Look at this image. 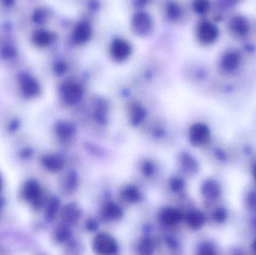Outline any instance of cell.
<instances>
[{
  "label": "cell",
  "mask_w": 256,
  "mask_h": 255,
  "mask_svg": "<svg viewBox=\"0 0 256 255\" xmlns=\"http://www.w3.org/2000/svg\"><path fill=\"white\" fill-rule=\"evenodd\" d=\"M93 249L98 255H113L118 252V245L112 236L100 233L94 239Z\"/></svg>",
  "instance_id": "1"
},
{
  "label": "cell",
  "mask_w": 256,
  "mask_h": 255,
  "mask_svg": "<svg viewBox=\"0 0 256 255\" xmlns=\"http://www.w3.org/2000/svg\"><path fill=\"white\" fill-rule=\"evenodd\" d=\"M210 129L204 123L194 124L189 131V139L195 147L204 145L210 140Z\"/></svg>",
  "instance_id": "2"
},
{
  "label": "cell",
  "mask_w": 256,
  "mask_h": 255,
  "mask_svg": "<svg viewBox=\"0 0 256 255\" xmlns=\"http://www.w3.org/2000/svg\"><path fill=\"white\" fill-rule=\"evenodd\" d=\"M23 198L35 208L41 207L43 203L41 187L35 180H29L23 189Z\"/></svg>",
  "instance_id": "3"
},
{
  "label": "cell",
  "mask_w": 256,
  "mask_h": 255,
  "mask_svg": "<svg viewBox=\"0 0 256 255\" xmlns=\"http://www.w3.org/2000/svg\"><path fill=\"white\" fill-rule=\"evenodd\" d=\"M62 96L63 100L70 105H75L79 103L83 95L82 87L74 82H68L62 86Z\"/></svg>",
  "instance_id": "4"
},
{
  "label": "cell",
  "mask_w": 256,
  "mask_h": 255,
  "mask_svg": "<svg viewBox=\"0 0 256 255\" xmlns=\"http://www.w3.org/2000/svg\"><path fill=\"white\" fill-rule=\"evenodd\" d=\"M219 31L217 26L210 22H202L198 29L197 36L199 41L204 45H210L217 40Z\"/></svg>",
  "instance_id": "5"
},
{
  "label": "cell",
  "mask_w": 256,
  "mask_h": 255,
  "mask_svg": "<svg viewBox=\"0 0 256 255\" xmlns=\"http://www.w3.org/2000/svg\"><path fill=\"white\" fill-rule=\"evenodd\" d=\"M201 194L207 201H216L221 196V186L217 180L207 179L202 183Z\"/></svg>",
  "instance_id": "6"
},
{
  "label": "cell",
  "mask_w": 256,
  "mask_h": 255,
  "mask_svg": "<svg viewBox=\"0 0 256 255\" xmlns=\"http://www.w3.org/2000/svg\"><path fill=\"white\" fill-rule=\"evenodd\" d=\"M111 55L115 61L122 62L126 60L131 52L130 45L127 41L122 39H117L111 46Z\"/></svg>",
  "instance_id": "7"
},
{
  "label": "cell",
  "mask_w": 256,
  "mask_h": 255,
  "mask_svg": "<svg viewBox=\"0 0 256 255\" xmlns=\"http://www.w3.org/2000/svg\"><path fill=\"white\" fill-rule=\"evenodd\" d=\"M133 30L139 34H146L151 30V20L147 14H136L133 20Z\"/></svg>",
  "instance_id": "8"
},
{
  "label": "cell",
  "mask_w": 256,
  "mask_h": 255,
  "mask_svg": "<svg viewBox=\"0 0 256 255\" xmlns=\"http://www.w3.org/2000/svg\"><path fill=\"white\" fill-rule=\"evenodd\" d=\"M179 160L181 169L187 175H193L199 172V162L188 153H182L180 156Z\"/></svg>",
  "instance_id": "9"
},
{
  "label": "cell",
  "mask_w": 256,
  "mask_h": 255,
  "mask_svg": "<svg viewBox=\"0 0 256 255\" xmlns=\"http://www.w3.org/2000/svg\"><path fill=\"white\" fill-rule=\"evenodd\" d=\"M80 216V209L74 204L66 205L62 211L61 219L65 225L75 224Z\"/></svg>",
  "instance_id": "10"
},
{
  "label": "cell",
  "mask_w": 256,
  "mask_h": 255,
  "mask_svg": "<svg viewBox=\"0 0 256 255\" xmlns=\"http://www.w3.org/2000/svg\"><path fill=\"white\" fill-rule=\"evenodd\" d=\"M187 224L193 231L200 230L206 223V216L199 209H193L187 214Z\"/></svg>",
  "instance_id": "11"
},
{
  "label": "cell",
  "mask_w": 256,
  "mask_h": 255,
  "mask_svg": "<svg viewBox=\"0 0 256 255\" xmlns=\"http://www.w3.org/2000/svg\"><path fill=\"white\" fill-rule=\"evenodd\" d=\"M161 220L167 226H174L181 223L183 219L181 211L173 207L165 208L161 213Z\"/></svg>",
  "instance_id": "12"
},
{
  "label": "cell",
  "mask_w": 256,
  "mask_h": 255,
  "mask_svg": "<svg viewBox=\"0 0 256 255\" xmlns=\"http://www.w3.org/2000/svg\"><path fill=\"white\" fill-rule=\"evenodd\" d=\"M21 87L23 95L27 97H34L40 92L38 82L28 75L22 76Z\"/></svg>",
  "instance_id": "13"
},
{
  "label": "cell",
  "mask_w": 256,
  "mask_h": 255,
  "mask_svg": "<svg viewBox=\"0 0 256 255\" xmlns=\"http://www.w3.org/2000/svg\"><path fill=\"white\" fill-rule=\"evenodd\" d=\"M43 165L51 172H58L64 167V159L59 155H46L43 157Z\"/></svg>",
  "instance_id": "14"
},
{
  "label": "cell",
  "mask_w": 256,
  "mask_h": 255,
  "mask_svg": "<svg viewBox=\"0 0 256 255\" xmlns=\"http://www.w3.org/2000/svg\"><path fill=\"white\" fill-rule=\"evenodd\" d=\"M102 214L107 220L117 221L122 219L123 216V210L119 205L113 202H110L103 208Z\"/></svg>",
  "instance_id": "15"
},
{
  "label": "cell",
  "mask_w": 256,
  "mask_h": 255,
  "mask_svg": "<svg viewBox=\"0 0 256 255\" xmlns=\"http://www.w3.org/2000/svg\"><path fill=\"white\" fill-rule=\"evenodd\" d=\"M92 31H91L90 26L85 23H81L76 26L74 29L73 38L74 41L78 44H83L87 42L89 38H91Z\"/></svg>",
  "instance_id": "16"
},
{
  "label": "cell",
  "mask_w": 256,
  "mask_h": 255,
  "mask_svg": "<svg viewBox=\"0 0 256 255\" xmlns=\"http://www.w3.org/2000/svg\"><path fill=\"white\" fill-rule=\"evenodd\" d=\"M56 135L60 139H69L75 134L76 128L74 125L67 121H61L58 123L55 128Z\"/></svg>",
  "instance_id": "17"
},
{
  "label": "cell",
  "mask_w": 256,
  "mask_h": 255,
  "mask_svg": "<svg viewBox=\"0 0 256 255\" xmlns=\"http://www.w3.org/2000/svg\"><path fill=\"white\" fill-rule=\"evenodd\" d=\"M122 196L129 203H138L142 200L140 190L135 186H127L122 191Z\"/></svg>",
  "instance_id": "18"
},
{
  "label": "cell",
  "mask_w": 256,
  "mask_h": 255,
  "mask_svg": "<svg viewBox=\"0 0 256 255\" xmlns=\"http://www.w3.org/2000/svg\"><path fill=\"white\" fill-rule=\"evenodd\" d=\"M231 28L232 32L238 35H244L249 31V23L243 17L238 16L231 22Z\"/></svg>",
  "instance_id": "19"
},
{
  "label": "cell",
  "mask_w": 256,
  "mask_h": 255,
  "mask_svg": "<svg viewBox=\"0 0 256 255\" xmlns=\"http://www.w3.org/2000/svg\"><path fill=\"white\" fill-rule=\"evenodd\" d=\"M240 63V58L235 52H228L224 56L222 60V65L227 71H232L238 67Z\"/></svg>",
  "instance_id": "20"
},
{
  "label": "cell",
  "mask_w": 256,
  "mask_h": 255,
  "mask_svg": "<svg viewBox=\"0 0 256 255\" xmlns=\"http://www.w3.org/2000/svg\"><path fill=\"white\" fill-rule=\"evenodd\" d=\"M146 118V111L140 105L136 104L131 110L130 120L134 126H138Z\"/></svg>",
  "instance_id": "21"
},
{
  "label": "cell",
  "mask_w": 256,
  "mask_h": 255,
  "mask_svg": "<svg viewBox=\"0 0 256 255\" xmlns=\"http://www.w3.org/2000/svg\"><path fill=\"white\" fill-rule=\"evenodd\" d=\"M198 255H214L217 254V249L216 245L209 241L202 242L198 247Z\"/></svg>",
  "instance_id": "22"
},
{
  "label": "cell",
  "mask_w": 256,
  "mask_h": 255,
  "mask_svg": "<svg viewBox=\"0 0 256 255\" xmlns=\"http://www.w3.org/2000/svg\"><path fill=\"white\" fill-rule=\"evenodd\" d=\"M108 112H107V107L104 103H99L95 112V117L97 122L100 125H104L108 121Z\"/></svg>",
  "instance_id": "23"
},
{
  "label": "cell",
  "mask_w": 256,
  "mask_h": 255,
  "mask_svg": "<svg viewBox=\"0 0 256 255\" xmlns=\"http://www.w3.org/2000/svg\"><path fill=\"white\" fill-rule=\"evenodd\" d=\"M212 219L217 224H224L228 219V211L224 207H219L213 210Z\"/></svg>",
  "instance_id": "24"
},
{
  "label": "cell",
  "mask_w": 256,
  "mask_h": 255,
  "mask_svg": "<svg viewBox=\"0 0 256 255\" xmlns=\"http://www.w3.org/2000/svg\"><path fill=\"white\" fill-rule=\"evenodd\" d=\"M59 205L60 204H59V200L57 198H52L49 201L46 210V219H48V221H52L54 219L58 210H59Z\"/></svg>",
  "instance_id": "25"
},
{
  "label": "cell",
  "mask_w": 256,
  "mask_h": 255,
  "mask_svg": "<svg viewBox=\"0 0 256 255\" xmlns=\"http://www.w3.org/2000/svg\"><path fill=\"white\" fill-rule=\"evenodd\" d=\"M52 34L46 31H41L37 33L35 36V42L39 46H46L53 41Z\"/></svg>",
  "instance_id": "26"
},
{
  "label": "cell",
  "mask_w": 256,
  "mask_h": 255,
  "mask_svg": "<svg viewBox=\"0 0 256 255\" xmlns=\"http://www.w3.org/2000/svg\"><path fill=\"white\" fill-rule=\"evenodd\" d=\"M155 246L152 240L149 238H144L140 242L139 251L143 255H151L154 252Z\"/></svg>",
  "instance_id": "27"
},
{
  "label": "cell",
  "mask_w": 256,
  "mask_h": 255,
  "mask_svg": "<svg viewBox=\"0 0 256 255\" xmlns=\"http://www.w3.org/2000/svg\"><path fill=\"white\" fill-rule=\"evenodd\" d=\"M71 236V231L67 226L59 227L56 232V238L59 242H66L70 239Z\"/></svg>",
  "instance_id": "28"
},
{
  "label": "cell",
  "mask_w": 256,
  "mask_h": 255,
  "mask_svg": "<svg viewBox=\"0 0 256 255\" xmlns=\"http://www.w3.org/2000/svg\"><path fill=\"white\" fill-rule=\"evenodd\" d=\"M210 8L209 0H193V8L198 14H206Z\"/></svg>",
  "instance_id": "29"
},
{
  "label": "cell",
  "mask_w": 256,
  "mask_h": 255,
  "mask_svg": "<svg viewBox=\"0 0 256 255\" xmlns=\"http://www.w3.org/2000/svg\"><path fill=\"white\" fill-rule=\"evenodd\" d=\"M65 187L67 191H74L78 187V176L75 172L69 174L66 180Z\"/></svg>",
  "instance_id": "30"
},
{
  "label": "cell",
  "mask_w": 256,
  "mask_h": 255,
  "mask_svg": "<svg viewBox=\"0 0 256 255\" xmlns=\"http://www.w3.org/2000/svg\"><path fill=\"white\" fill-rule=\"evenodd\" d=\"M170 188L175 192H179L185 188V183L182 179L176 177L170 182Z\"/></svg>",
  "instance_id": "31"
},
{
  "label": "cell",
  "mask_w": 256,
  "mask_h": 255,
  "mask_svg": "<svg viewBox=\"0 0 256 255\" xmlns=\"http://www.w3.org/2000/svg\"><path fill=\"white\" fill-rule=\"evenodd\" d=\"M155 172V165L151 161L144 162L143 165V175L147 177H151Z\"/></svg>",
  "instance_id": "32"
},
{
  "label": "cell",
  "mask_w": 256,
  "mask_h": 255,
  "mask_svg": "<svg viewBox=\"0 0 256 255\" xmlns=\"http://www.w3.org/2000/svg\"><path fill=\"white\" fill-rule=\"evenodd\" d=\"M246 203L251 209H256V191H249L246 196Z\"/></svg>",
  "instance_id": "33"
},
{
  "label": "cell",
  "mask_w": 256,
  "mask_h": 255,
  "mask_svg": "<svg viewBox=\"0 0 256 255\" xmlns=\"http://www.w3.org/2000/svg\"><path fill=\"white\" fill-rule=\"evenodd\" d=\"M216 157L221 162H226L228 157H227L226 153L223 150V149L217 148L214 151Z\"/></svg>",
  "instance_id": "34"
},
{
  "label": "cell",
  "mask_w": 256,
  "mask_h": 255,
  "mask_svg": "<svg viewBox=\"0 0 256 255\" xmlns=\"http://www.w3.org/2000/svg\"><path fill=\"white\" fill-rule=\"evenodd\" d=\"M2 53L5 58H12L15 55V50L12 48H5Z\"/></svg>",
  "instance_id": "35"
},
{
  "label": "cell",
  "mask_w": 256,
  "mask_h": 255,
  "mask_svg": "<svg viewBox=\"0 0 256 255\" xmlns=\"http://www.w3.org/2000/svg\"><path fill=\"white\" fill-rule=\"evenodd\" d=\"M169 15L172 17H177L179 14H180V10H179L178 7L177 5H173L169 6Z\"/></svg>",
  "instance_id": "36"
},
{
  "label": "cell",
  "mask_w": 256,
  "mask_h": 255,
  "mask_svg": "<svg viewBox=\"0 0 256 255\" xmlns=\"http://www.w3.org/2000/svg\"><path fill=\"white\" fill-rule=\"evenodd\" d=\"M98 227V224H97V222L95 221V220H89L86 223V228H87L89 231H96Z\"/></svg>",
  "instance_id": "37"
},
{
  "label": "cell",
  "mask_w": 256,
  "mask_h": 255,
  "mask_svg": "<svg viewBox=\"0 0 256 255\" xmlns=\"http://www.w3.org/2000/svg\"><path fill=\"white\" fill-rule=\"evenodd\" d=\"M35 21L36 23H42L43 22L45 21V18H46V16H45V14L44 12L39 11V12H37L35 14Z\"/></svg>",
  "instance_id": "38"
},
{
  "label": "cell",
  "mask_w": 256,
  "mask_h": 255,
  "mask_svg": "<svg viewBox=\"0 0 256 255\" xmlns=\"http://www.w3.org/2000/svg\"><path fill=\"white\" fill-rule=\"evenodd\" d=\"M166 242H167L168 245H169V247L173 248V249H174V248H177V242H176V239H173L172 237H168L167 239H166Z\"/></svg>",
  "instance_id": "39"
},
{
  "label": "cell",
  "mask_w": 256,
  "mask_h": 255,
  "mask_svg": "<svg viewBox=\"0 0 256 255\" xmlns=\"http://www.w3.org/2000/svg\"><path fill=\"white\" fill-rule=\"evenodd\" d=\"M56 68H57V72L59 73V74H62V73L64 72V65H63V64H59V65H57V67H56Z\"/></svg>",
  "instance_id": "40"
},
{
  "label": "cell",
  "mask_w": 256,
  "mask_h": 255,
  "mask_svg": "<svg viewBox=\"0 0 256 255\" xmlns=\"http://www.w3.org/2000/svg\"><path fill=\"white\" fill-rule=\"evenodd\" d=\"M252 171H253V176H254L256 180V160L253 162V166H252Z\"/></svg>",
  "instance_id": "41"
},
{
  "label": "cell",
  "mask_w": 256,
  "mask_h": 255,
  "mask_svg": "<svg viewBox=\"0 0 256 255\" xmlns=\"http://www.w3.org/2000/svg\"><path fill=\"white\" fill-rule=\"evenodd\" d=\"M2 2L7 6H9V5H12L14 3L15 0H2Z\"/></svg>",
  "instance_id": "42"
},
{
  "label": "cell",
  "mask_w": 256,
  "mask_h": 255,
  "mask_svg": "<svg viewBox=\"0 0 256 255\" xmlns=\"http://www.w3.org/2000/svg\"><path fill=\"white\" fill-rule=\"evenodd\" d=\"M251 249L253 253H254L255 255H256V239H255V240L253 241V243H252Z\"/></svg>",
  "instance_id": "43"
},
{
  "label": "cell",
  "mask_w": 256,
  "mask_h": 255,
  "mask_svg": "<svg viewBox=\"0 0 256 255\" xmlns=\"http://www.w3.org/2000/svg\"><path fill=\"white\" fill-rule=\"evenodd\" d=\"M253 227H254L255 228H256V217L255 218L254 220H253Z\"/></svg>",
  "instance_id": "44"
},
{
  "label": "cell",
  "mask_w": 256,
  "mask_h": 255,
  "mask_svg": "<svg viewBox=\"0 0 256 255\" xmlns=\"http://www.w3.org/2000/svg\"><path fill=\"white\" fill-rule=\"evenodd\" d=\"M2 179H1V177H0V190H1V189H2Z\"/></svg>",
  "instance_id": "45"
}]
</instances>
